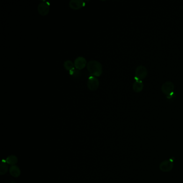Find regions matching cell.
Listing matches in <instances>:
<instances>
[{
	"instance_id": "obj_1",
	"label": "cell",
	"mask_w": 183,
	"mask_h": 183,
	"mask_svg": "<svg viewBox=\"0 0 183 183\" xmlns=\"http://www.w3.org/2000/svg\"><path fill=\"white\" fill-rule=\"evenodd\" d=\"M87 68L91 75L95 77H99L103 73L102 65L96 60L89 61L87 65Z\"/></svg>"
},
{
	"instance_id": "obj_2",
	"label": "cell",
	"mask_w": 183,
	"mask_h": 183,
	"mask_svg": "<svg viewBox=\"0 0 183 183\" xmlns=\"http://www.w3.org/2000/svg\"><path fill=\"white\" fill-rule=\"evenodd\" d=\"M135 74V80L137 81L138 80L141 81L143 79H144L146 78L148 74V71L146 67L143 65L139 66L136 68Z\"/></svg>"
},
{
	"instance_id": "obj_3",
	"label": "cell",
	"mask_w": 183,
	"mask_h": 183,
	"mask_svg": "<svg viewBox=\"0 0 183 183\" xmlns=\"http://www.w3.org/2000/svg\"><path fill=\"white\" fill-rule=\"evenodd\" d=\"M99 86V81L97 78L91 76L88 78L87 82V87L88 89L91 91H96Z\"/></svg>"
},
{
	"instance_id": "obj_4",
	"label": "cell",
	"mask_w": 183,
	"mask_h": 183,
	"mask_svg": "<svg viewBox=\"0 0 183 183\" xmlns=\"http://www.w3.org/2000/svg\"><path fill=\"white\" fill-rule=\"evenodd\" d=\"M174 89H175L174 84L170 81H167L164 83L162 85V88H161L163 93L167 96L173 94Z\"/></svg>"
},
{
	"instance_id": "obj_5",
	"label": "cell",
	"mask_w": 183,
	"mask_h": 183,
	"mask_svg": "<svg viewBox=\"0 0 183 183\" xmlns=\"http://www.w3.org/2000/svg\"><path fill=\"white\" fill-rule=\"evenodd\" d=\"M49 5L46 2H41L38 5V12L43 16L47 15L49 13Z\"/></svg>"
},
{
	"instance_id": "obj_6",
	"label": "cell",
	"mask_w": 183,
	"mask_h": 183,
	"mask_svg": "<svg viewBox=\"0 0 183 183\" xmlns=\"http://www.w3.org/2000/svg\"><path fill=\"white\" fill-rule=\"evenodd\" d=\"M173 167V163L171 160L163 161L160 164V169L163 172H169L172 170Z\"/></svg>"
},
{
	"instance_id": "obj_7",
	"label": "cell",
	"mask_w": 183,
	"mask_h": 183,
	"mask_svg": "<svg viewBox=\"0 0 183 183\" xmlns=\"http://www.w3.org/2000/svg\"><path fill=\"white\" fill-rule=\"evenodd\" d=\"M87 60L84 57H78L75 60L74 66L75 68L78 70L84 69L86 66Z\"/></svg>"
},
{
	"instance_id": "obj_8",
	"label": "cell",
	"mask_w": 183,
	"mask_h": 183,
	"mask_svg": "<svg viewBox=\"0 0 183 183\" xmlns=\"http://www.w3.org/2000/svg\"><path fill=\"white\" fill-rule=\"evenodd\" d=\"M84 5V2L82 0H71L69 2L70 8L73 10H79Z\"/></svg>"
},
{
	"instance_id": "obj_9",
	"label": "cell",
	"mask_w": 183,
	"mask_h": 183,
	"mask_svg": "<svg viewBox=\"0 0 183 183\" xmlns=\"http://www.w3.org/2000/svg\"><path fill=\"white\" fill-rule=\"evenodd\" d=\"M144 87L143 83L141 81H135L133 84V89L136 93H140L143 90Z\"/></svg>"
},
{
	"instance_id": "obj_10",
	"label": "cell",
	"mask_w": 183,
	"mask_h": 183,
	"mask_svg": "<svg viewBox=\"0 0 183 183\" xmlns=\"http://www.w3.org/2000/svg\"><path fill=\"white\" fill-rule=\"evenodd\" d=\"M9 173L14 177H18L21 175V170L17 165H12L9 169Z\"/></svg>"
},
{
	"instance_id": "obj_11",
	"label": "cell",
	"mask_w": 183,
	"mask_h": 183,
	"mask_svg": "<svg viewBox=\"0 0 183 183\" xmlns=\"http://www.w3.org/2000/svg\"><path fill=\"white\" fill-rule=\"evenodd\" d=\"M18 162V159L15 155H11L6 158V163L9 165H15Z\"/></svg>"
},
{
	"instance_id": "obj_12",
	"label": "cell",
	"mask_w": 183,
	"mask_h": 183,
	"mask_svg": "<svg viewBox=\"0 0 183 183\" xmlns=\"http://www.w3.org/2000/svg\"><path fill=\"white\" fill-rule=\"evenodd\" d=\"M64 68L65 69L70 72L71 70L74 68V63H73V62L70 61V60H66L64 62V65H63Z\"/></svg>"
},
{
	"instance_id": "obj_13",
	"label": "cell",
	"mask_w": 183,
	"mask_h": 183,
	"mask_svg": "<svg viewBox=\"0 0 183 183\" xmlns=\"http://www.w3.org/2000/svg\"><path fill=\"white\" fill-rule=\"evenodd\" d=\"M8 167L5 163L2 162L1 164V169H0V174L1 175H4L8 171Z\"/></svg>"
},
{
	"instance_id": "obj_14",
	"label": "cell",
	"mask_w": 183,
	"mask_h": 183,
	"mask_svg": "<svg viewBox=\"0 0 183 183\" xmlns=\"http://www.w3.org/2000/svg\"><path fill=\"white\" fill-rule=\"evenodd\" d=\"M69 72L70 74L72 75V76H74V77L78 76V73H80L78 69H75V68L74 69H72V70H71Z\"/></svg>"
}]
</instances>
